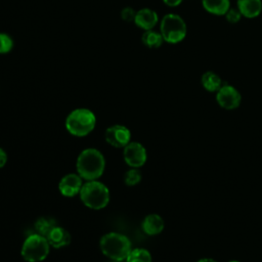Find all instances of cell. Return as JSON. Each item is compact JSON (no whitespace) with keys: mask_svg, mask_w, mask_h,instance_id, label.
I'll use <instances>...</instances> for the list:
<instances>
[{"mask_svg":"<svg viewBox=\"0 0 262 262\" xmlns=\"http://www.w3.org/2000/svg\"><path fill=\"white\" fill-rule=\"evenodd\" d=\"M105 168L103 155L96 148H86L80 152L76 162L77 173L86 181L97 180Z\"/></svg>","mask_w":262,"mask_h":262,"instance_id":"obj_1","label":"cell"},{"mask_svg":"<svg viewBox=\"0 0 262 262\" xmlns=\"http://www.w3.org/2000/svg\"><path fill=\"white\" fill-rule=\"evenodd\" d=\"M99 248L113 261H125L132 250L130 239L119 232L105 233L100 238Z\"/></svg>","mask_w":262,"mask_h":262,"instance_id":"obj_2","label":"cell"},{"mask_svg":"<svg viewBox=\"0 0 262 262\" xmlns=\"http://www.w3.org/2000/svg\"><path fill=\"white\" fill-rule=\"evenodd\" d=\"M66 129L76 137H84L91 133L96 125V117L92 111L79 107L72 111L66 118Z\"/></svg>","mask_w":262,"mask_h":262,"instance_id":"obj_3","label":"cell"},{"mask_svg":"<svg viewBox=\"0 0 262 262\" xmlns=\"http://www.w3.org/2000/svg\"><path fill=\"white\" fill-rule=\"evenodd\" d=\"M82 203L89 209L101 210L108 205L110 190L98 180L86 181L80 191Z\"/></svg>","mask_w":262,"mask_h":262,"instance_id":"obj_4","label":"cell"},{"mask_svg":"<svg viewBox=\"0 0 262 262\" xmlns=\"http://www.w3.org/2000/svg\"><path fill=\"white\" fill-rule=\"evenodd\" d=\"M160 33L164 42L178 44L183 41L187 34V27L184 19L176 13L165 14L160 21Z\"/></svg>","mask_w":262,"mask_h":262,"instance_id":"obj_5","label":"cell"},{"mask_svg":"<svg viewBox=\"0 0 262 262\" xmlns=\"http://www.w3.org/2000/svg\"><path fill=\"white\" fill-rule=\"evenodd\" d=\"M49 251L50 245L47 238L36 232L25 239L20 254L27 262H41L47 258Z\"/></svg>","mask_w":262,"mask_h":262,"instance_id":"obj_6","label":"cell"},{"mask_svg":"<svg viewBox=\"0 0 262 262\" xmlns=\"http://www.w3.org/2000/svg\"><path fill=\"white\" fill-rule=\"evenodd\" d=\"M216 101L220 107L227 111H232L241 105L242 95L234 86L223 83V85L216 92Z\"/></svg>","mask_w":262,"mask_h":262,"instance_id":"obj_7","label":"cell"},{"mask_svg":"<svg viewBox=\"0 0 262 262\" xmlns=\"http://www.w3.org/2000/svg\"><path fill=\"white\" fill-rule=\"evenodd\" d=\"M123 157L125 163L129 167L139 168L145 164L147 160V152L141 143L137 141H130L124 147Z\"/></svg>","mask_w":262,"mask_h":262,"instance_id":"obj_8","label":"cell"},{"mask_svg":"<svg viewBox=\"0 0 262 262\" xmlns=\"http://www.w3.org/2000/svg\"><path fill=\"white\" fill-rule=\"evenodd\" d=\"M105 141L117 148H124L131 139L130 130L124 125H113L110 126L104 133Z\"/></svg>","mask_w":262,"mask_h":262,"instance_id":"obj_9","label":"cell"},{"mask_svg":"<svg viewBox=\"0 0 262 262\" xmlns=\"http://www.w3.org/2000/svg\"><path fill=\"white\" fill-rule=\"evenodd\" d=\"M83 184V178L78 173H70L60 179L58 190L63 196L73 198L80 194Z\"/></svg>","mask_w":262,"mask_h":262,"instance_id":"obj_10","label":"cell"},{"mask_svg":"<svg viewBox=\"0 0 262 262\" xmlns=\"http://www.w3.org/2000/svg\"><path fill=\"white\" fill-rule=\"evenodd\" d=\"M133 21L136 27L143 31L152 30L159 23V15L154 9L144 7L139 10H136V14Z\"/></svg>","mask_w":262,"mask_h":262,"instance_id":"obj_11","label":"cell"},{"mask_svg":"<svg viewBox=\"0 0 262 262\" xmlns=\"http://www.w3.org/2000/svg\"><path fill=\"white\" fill-rule=\"evenodd\" d=\"M46 238L50 245V247L54 249H59L62 247H66L71 244L72 237L70 232L61 227V226H54L51 231L46 235Z\"/></svg>","mask_w":262,"mask_h":262,"instance_id":"obj_12","label":"cell"},{"mask_svg":"<svg viewBox=\"0 0 262 262\" xmlns=\"http://www.w3.org/2000/svg\"><path fill=\"white\" fill-rule=\"evenodd\" d=\"M236 8L243 17L255 18L262 12V0H236Z\"/></svg>","mask_w":262,"mask_h":262,"instance_id":"obj_13","label":"cell"},{"mask_svg":"<svg viewBox=\"0 0 262 262\" xmlns=\"http://www.w3.org/2000/svg\"><path fill=\"white\" fill-rule=\"evenodd\" d=\"M141 227L147 235H158L164 230L165 222L159 214H148L144 217Z\"/></svg>","mask_w":262,"mask_h":262,"instance_id":"obj_14","label":"cell"},{"mask_svg":"<svg viewBox=\"0 0 262 262\" xmlns=\"http://www.w3.org/2000/svg\"><path fill=\"white\" fill-rule=\"evenodd\" d=\"M201 84L205 90L208 92H217L219 88L223 85L221 77L213 71L205 72L201 77Z\"/></svg>","mask_w":262,"mask_h":262,"instance_id":"obj_15","label":"cell"},{"mask_svg":"<svg viewBox=\"0 0 262 262\" xmlns=\"http://www.w3.org/2000/svg\"><path fill=\"white\" fill-rule=\"evenodd\" d=\"M203 8L214 15H224L230 8V0H202Z\"/></svg>","mask_w":262,"mask_h":262,"instance_id":"obj_16","label":"cell"},{"mask_svg":"<svg viewBox=\"0 0 262 262\" xmlns=\"http://www.w3.org/2000/svg\"><path fill=\"white\" fill-rule=\"evenodd\" d=\"M141 41L149 49H157L164 43V39L160 31H156L154 29L144 31L141 36Z\"/></svg>","mask_w":262,"mask_h":262,"instance_id":"obj_17","label":"cell"},{"mask_svg":"<svg viewBox=\"0 0 262 262\" xmlns=\"http://www.w3.org/2000/svg\"><path fill=\"white\" fill-rule=\"evenodd\" d=\"M56 221L49 217H40L35 222V229L37 233L46 237V235L51 231V229L56 226Z\"/></svg>","mask_w":262,"mask_h":262,"instance_id":"obj_18","label":"cell"},{"mask_svg":"<svg viewBox=\"0 0 262 262\" xmlns=\"http://www.w3.org/2000/svg\"><path fill=\"white\" fill-rule=\"evenodd\" d=\"M126 262H151L150 253L143 248L132 249L128 255Z\"/></svg>","mask_w":262,"mask_h":262,"instance_id":"obj_19","label":"cell"},{"mask_svg":"<svg viewBox=\"0 0 262 262\" xmlns=\"http://www.w3.org/2000/svg\"><path fill=\"white\" fill-rule=\"evenodd\" d=\"M141 181V173L137 168L129 169L124 176V182L127 186H135Z\"/></svg>","mask_w":262,"mask_h":262,"instance_id":"obj_20","label":"cell"},{"mask_svg":"<svg viewBox=\"0 0 262 262\" xmlns=\"http://www.w3.org/2000/svg\"><path fill=\"white\" fill-rule=\"evenodd\" d=\"M13 48V39L7 33L0 32V54L9 53Z\"/></svg>","mask_w":262,"mask_h":262,"instance_id":"obj_21","label":"cell"},{"mask_svg":"<svg viewBox=\"0 0 262 262\" xmlns=\"http://www.w3.org/2000/svg\"><path fill=\"white\" fill-rule=\"evenodd\" d=\"M224 16H225V19H226L228 23H230V24H236V23H238V21L241 20V18L243 17L242 14H241V12H239V10H238L236 7H235V8L230 7V8L227 10V12L224 14Z\"/></svg>","mask_w":262,"mask_h":262,"instance_id":"obj_22","label":"cell"},{"mask_svg":"<svg viewBox=\"0 0 262 262\" xmlns=\"http://www.w3.org/2000/svg\"><path fill=\"white\" fill-rule=\"evenodd\" d=\"M121 18L125 21H133L135 14H136V10H134L132 7L130 6H126L121 10Z\"/></svg>","mask_w":262,"mask_h":262,"instance_id":"obj_23","label":"cell"},{"mask_svg":"<svg viewBox=\"0 0 262 262\" xmlns=\"http://www.w3.org/2000/svg\"><path fill=\"white\" fill-rule=\"evenodd\" d=\"M6 162H7V154L3 148L0 147V169L5 166Z\"/></svg>","mask_w":262,"mask_h":262,"instance_id":"obj_24","label":"cell"},{"mask_svg":"<svg viewBox=\"0 0 262 262\" xmlns=\"http://www.w3.org/2000/svg\"><path fill=\"white\" fill-rule=\"evenodd\" d=\"M163 2L169 7H176L180 5L183 2V0H163Z\"/></svg>","mask_w":262,"mask_h":262,"instance_id":"obj_25","label":"cell"},{"mask_svg":"<svg viewBox=\"0 0 262 262\" xmlns=\"http://www.w3.org/2000/svg\"><path fill=\"white\" fill-rule=\"evenodd\" d=\"M196 262H217V261L213 258H201Z\"/></svg>","mask_w":262,"mask_h":262,"instance_id":"obj_26","label":"cell"},{"mask_svg":"<svg viewBox=\"0 0 262 262\" xmlns=\"http://www.w3.org/2000/svg\"><path fill=\"white\" fill-rule=\"evenodd\" d=\"M228 262H241V261H237V260H231V261H228Z\"/></svg>","mask_w":262,"mask_h":262,"instance_id":"obj_27","label":"cell"},{"mask_svg":"<svg viewBox=\"0 0 262 262\" xmlns=\"http://www.w3.org/2000/svg\"><path fill=\"white\" fill-rule=\"evenodd\" d=\"M113 262H124V261H113Z\"/></svg>","mask_w":262,"mask_h":262,"instance_id":"obj_28","label":"cell"}]
</instances>
